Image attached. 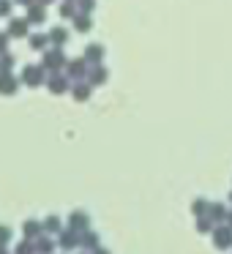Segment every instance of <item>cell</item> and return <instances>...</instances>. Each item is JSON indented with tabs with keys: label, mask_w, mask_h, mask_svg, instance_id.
I'll return each instance as SVG.
<instances>
[{
	"label": "cell",
	"mask_w": 232,
	"mask_h": 254,
	"mask_svg": "<svg viewBox=\"0 0 232 254\" xmlns=\"http://www.w3.org/2000/svg\"><path fill=\"white\" fill-rule=\"evenodd\" d=\"M25 230H28V235H36V232H39V224H33V221H28V224H25Z\"/></svg>",
	"instance_id": "cell-2"
},
{
	"label": "cell",
	"mask_w": 232,
	"mask_h": 254,
	"mask_svg": "<svg viewBox=\"0 0 232 254\" xmlns=\"http://www.w3.org/2000/svg\"><path fill=\"white\" fill-rule=\"evenodd\" d=\"M216 243H219V246H227V243H230V235H227V230H219V235H216Z\"/></svg>",
	"instance_id": "cell-1"
},
{
	"label": "cell",
	"mask_w": 232,
	"mask_h": 254,
	"mask_svg": "<svg viewBox=\"0 0 232 254\" xmlns=\"http://www.w3.org/2000/svg\"><path fill=\"white\" fill-rule=\"evenodd\" d=\"M6 238H8V230H6V227H0V243L6 241Z\"/></svg>",
	"instance_id": "cell-3"
}]
</instances>
